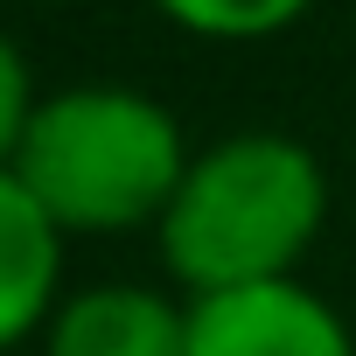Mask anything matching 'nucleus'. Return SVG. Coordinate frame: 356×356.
Here are the masks:
<instances>
[{"instance_id": "nucleus-1", "label": "nucleus", "mask_w": 356, "mask_h": 356, "mask_svg": "<svg viewBox=\"0 0 356 356\" xmlns=\"http://www.w3.org/2000/svg\"><path fill=\"white\" fill-rule=\"evenodd\" d=\"M328 224V175L293 133H231L189 161L168 217L154 224L168 273L196 300L293 280Z\"/></svg>"}, {"instance_id": "nucleus-2", "label": "nucleus", "mask_w": 356, "mask_h": 356, "mask_svg": "<svg viewBox=\"0 0 356 356\" xmlns=\"http://www.w3.org/2000/svg\"><path fill=\"white\" fill-rule=\"evenodd\" d=\"M189 140L168 105L133 84H70L35 105L15 154V182L56 231H140L161 224L189 175Z\"/></svg>"}, {"instance_id": "nucleus-3", "label": "nucleus", "mask_w": 356, "mask_h": 356, "mask_svg": "<svg viewBox=\"0 0 356 356\" xmlns=\"http://www.w3.org/2000/svg\"><path fill=\"white\" fill-rule=\"evenodd\" d=\"M189 356H356V342L314 286L273 280L189 300Z\"/></svg>"}, {"instance_id": "nucleus-4", "label": "nucleus", "mask_w": 356, "mask_h": 356, "mask_svg": "<svg viewBox=\"0 0 356 356\" xmlns=\"http://www.w3.org/2000/svg\"><path fill=\"white\" fill-rule=\"evenodd\" d=\"M42 356H189V307L154 286H91L56 300Z\"/></svg>"}, {"instance_id": "nucleus-5", "label": "nucleus", "mask_w": 356, "mask_h": 356, "mask_svg": "<svg viewBox=\"0 0 356 356\" xmlns=\"http://www.w3.org/2000/svg\"><path fill=\"white\" fill-rule=\"evenodd\" d=\"M56 280H63V231L15 175H0V349H15L56 314Z\"/></svg>"}, {"instance_id": "nucleus-6", "label": "nucleus", "mask_w": 356, "mask_h": 356, "mask_svg": "<svg viewBox=\"0 0 356 356\" xmlns=\"http://www.w3.org/2000/svg\"><path fill=\"white\" fill-rule=\"evenodd\" d=\"M154 8H161L175 29L210 35V42H259V35L293 29L314 0H154Z\"/></svg>"}, {"instance_id": "nucleus-7", "label": "nucleus", "mask_w": 356, "mask_h": 356, "mask_svg": "<svg viewBox=\"0 0 356 356\" xmlns=\"http://www.w3.org/2000/svg\"><path fill=\"white\" fill-rule=\"evenodd\" d=\"M35 105H42V91L29 77V56L0 35V175L15 168V154H22V140L35 126Z\"/></svg>"}]
</instances>
